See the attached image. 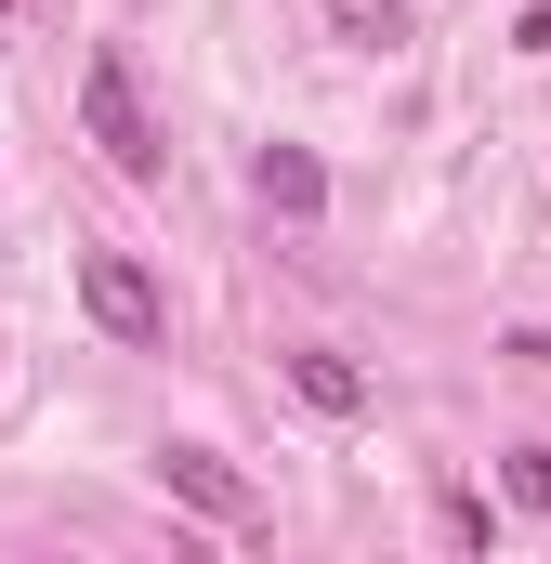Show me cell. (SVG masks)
Segmentation results:
<instances>
[{"label": "cell", "mask_w": 551, "mask_h": 564, "mask_svg": "<svg viewBox=\"0 0 551 564\" xmlns=\"http://www.w3.org/2000/svg\"><path fill=\"white\" fill-rule=\"evenodd\" d=\"M79 119H93V144H106V171H132V184H158V171H171V132L144 119L132 53H93V66H79Z\"/></svg>", "instance_id": "cell-1"}, {"label": "cell", "mask_w": 551, "mask_h": 564, "mask_svg": "<svg viewBox=\"0 0 551 564\" xmlns=\"http://www.w3.org/2000/svg\"><path fill=\"white\" fill-rule=\"evenodd\" d=\"M79 302H93V328L106 341H171V302H158V276H144L132 250H79Z\"/></svg>", "instance_id": "cell-2"}, {"label": "cell", "mask_w": 551, "mask_h": 564, "mask_svg": "<svg viewBox=\"0 0 551 564\" xmlns=\"http://www.w3.org/2000/svg\"><path fill=\"white\" fill-rule=\"evenodd\" d=\"M158 486H171L184 512H210V525H263V499L224 473V446H158Z\"/></svg>", "instance_id": "cell-3"}, {"label": "cell", "mask_w": 551, "mask_h": 564, "mask_svg": "<svg viewBox=\"0 0 551 564\" xmlns=\"http://www.w3.org/2000/svg\"><path fill=\"white\" fill-rule=\"evenodd\" d=\"M289 394H302L315 421H355V408H368V368H342V355H289Z\"/></svg>", "instance_id": "cell-4"}, {"label": "cell", "mask_w": 551, "mask_h": 564, "mask_svg": "<svg viewBox=\"0 0 551 564\" xmlns=\"http://www.w3.org/2000/svg\"><path fill=\"white\" fill-rule=\"evenodd\" d=\"M408 0H328V40H342V53H408Z\"/></svg>", "instance_id": "cell-5"}, {"label": "cell", "mask_w": 551, "mask_h": 564, "mask_svg": "<svg viewBox=\"0 0 551 564\" xmlns=\"http://www.w3.org/2000/svg\"><path fill=\"white\" fill-rule=\"evenodd\" d=\"M263 197L289 210V224H315V210H328V171H315L302 144H263Z\"/></svg>", "instance_id": "cell-6"}, {"label": "cell", "mask_w": 551, "mask_h": 564, "mask_svg": "<svg viewBox=\"0 0 551 564\" xmlns=\"http://www.w3.org/2000/svg\"><path fill=\"white\" fill-rule=\"evenodd\" d=\"M446 539H460V552H499V499H473V486H446Z\"/></svg>", "instance_id": "cell-7"}, {"label": "cell", "mask_w": 551, "mask_h": 564, "mask_svg": "<svg viewBox=\"0 0 551 564\" xmlns=\"http://www.w3.org/2000/svg\"><path fill=\"white\" fill-rule=\"evenodd\" d=\"M499 486H512V512H551V446H512V473H499Z\"/></svg>", "instance_id": "cell-8"}]
</instances>
